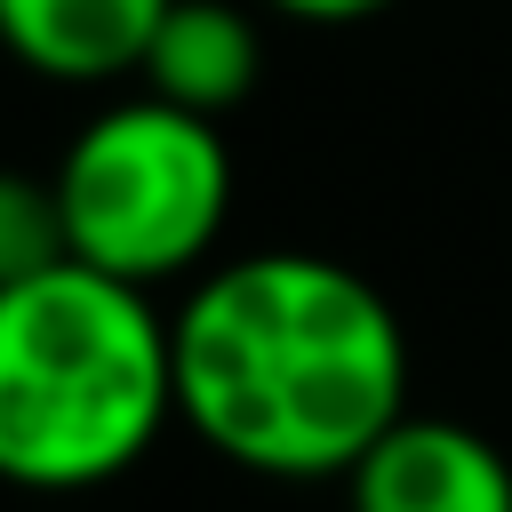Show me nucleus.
I'll list each match as a JSON object with an SVG mask.
<instances>
[{
	"label": "nucleus",
	"mask_w": 512,
	"mask_h": 512,
	"mask_svg": "<svg viewBox=\"0 0 512 512\" xmlns=\"http://www.w3.org/2000/svg\"><path fill=\"white\" fill-rule=\"evenodd\" d=\"M176 328V424L256 480H344L408 416V328L344 256L256 248L208 264Z\"/></svg>",
	"instance_id": "obj_1"
},
{
	"label": "nucleus",
	"mask_w": 512,
	"mask_h": 512,
	"mask_svg": "<svg viewBox=\"0 0 512 512\" xmlns=\"http://www.w3.org/2000/svg\"><path fill=\"white\" fill-rule=\"evenodd\" d=\"M176 424V328L152 288L64 256L0 288V488L88 496Z\"/></svg>",
	"instance_id": "obj_2"
},
{
	"label": "nucleus",
	"mask_w": 512,
	"mask_h": 512,
	"mask_svg": "<svg viewBox=\"0 0 512 512\" xmlns=\"http://www.w3.org/2000/svg\"><path fill=\"white\" fill-rule=\"evenodd\" d=\"M64 248L112 280H200L232 216V144L208 112L152 88L96 104L56 152Z\"/></svg>",
	"instance_id": "obj_3"
},
{
	"label": "nucleus",
	"mask_w": 512,
	"mask_h": 512,
	"mask_svg": "<svg viewBox=\"0 0 512 512\" xmlns=\"http://www.w3.org/2000/svg\"><path fill=\"white\" fill-rule=\"evenodd\" d=\"M344 512H512V456L456 416H400L352 472Z\"/></svg>",
	"instance_id": "obj_4"
},
{
	"label": "nucleus",
	"mask_w": 512,
	"mask_h": 512,
	"mask_svg": "<svg viewBox=\"0 0 512 512\" xmlns=\"http://www.w3.org/2000/svg\"><path fill=\"white\" fill-rule=\"evenodd\" d=\"M176 0H0V56L48 88H112L144 72V48Z\"/></svg>",
	"instance_id": "obj_5"
},
{
	"label": "nucleus",
	"mask_w": 512,
	"mask_h": 512,
	"mask_svg": "<svg viewBox=\"0 0 512 512\" xmlns=\"http://www.w3.org/2000/svg\"><path fill=\"white\" fill-rule=\"evenodd\" d=\"M152 96L184 104V112H240L264 80V32L240 0H176L144 48V72H136Z\"/></svg>",
	"instance_id": "obj_6"
},
{
	"label": "nucleus",
	"mask_w": 512,
	"mask_h": 512,
	"mask_svg": "<svg viewBox=\"0 0 512 512\" xmlns=\"http://www.w3.org/2000/svg\"><path fill=\"white\" fill-rule=\"evenodd\" d=\"M64 248V208H56V176L32 168H0V288L56 272Z\"/></svg>",
	"instance_id": "obj_7"
},
{
	"label": "nucleus",
	"mask_w": 512,
	"mask_h": 512,
	"mask_svg": "<svg viewBox=\"0 0 512 512\" xmlns=\"http://www.w3.org/2000/svg\"><path fill=\"white\" fill-rule=\"evenodd\" d=\"M272 16H288V24H320V32H344V24H376V16H392L400 0H264Z\"/></svg>",
	"instance_id": "obj_8"
}]
</instances>
